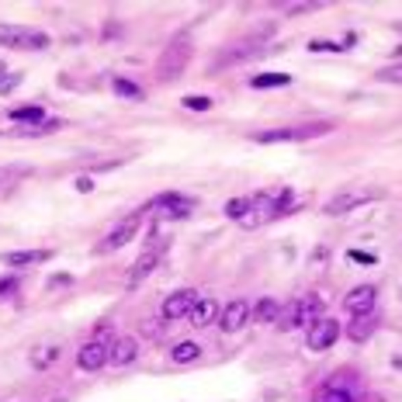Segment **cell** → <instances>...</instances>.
Here are the masks:
<instances>
[{
    "label": "cell",
    "instance_id": "6da1fadb",
    "mask_svg": "<svg viewBox=\"0 0 402 402\" xmlns=\"http://www.w3.org/2000/svg\"><path fill=\"white\" fill-rule=\"evenodd\" d=\"M323 312H326V305L319 295H302L277 316V329H312L319 319H326Z\"/></svg>",
    "mask_w": 402,
    "mask_h": 402
},
{
    "label": "cell",
    "instance_id": "7a4b0ae2",
    "mask_svg": "<svg viewBox=\"0 0 402 402\" xmlns=\"http://www.w3.org/2000/svg\"><path fill=\"white\" fill-rule=\"evenodd\" d=\"M0 45L8 49H25V52H38L49 49L52 38L38 28H25V25H0Z\"/></svg>",
    "mask_w": 402,
    "mask_h": 402
},
{
    "label": "cell",
    "instance_id": "3957f363",
    "mask_svg": "<svg viewBox=\"0 0 402 402\" xmlns=\"http://www.w3.org/2000/svg\"><path fill=\"white\" fill-rule=\"evenodd\" d=\"M188 60H191V38H188V35H177L174 42L166 45L163 60H160V77H163V80L177 77V73L188 66Z\"/></svg>",
    "mask_w": 402,
    "mask_h": 402
},
{
    "label": "cell",
    "instance_id": "277c9868",
    "mask_svg": "<svg viewBox=\"0 0 402 402\" xmlns=\"http://www.w3.org/2000/svg\"><path fill=\"white\" fill-rule=\"evenodd\" d=\"M326 125H302V129H267V132H253L250 139L253 142H302V139H312V136H323Z\"/></svg>",
    "mask_w": 402,
    "mask_h": 402
},
{
    "label": "cell",
    "instance_id": "5b68a950",
    "mask_svg": "<svg viewBox=\"0 0 402 402\" xmlns=\"http://www.w3.org/2000/svg\"><path fill=\"white\" fill-rule=\"evenodd\" d=\"M277 215H281V212H277V194H253L247 215L240 218V225H243V229H257L264 218H277Z\"/></svg>",
    "mask_w": 402,
    "mask_h": 402
},
{
    "label": "cell",
    "instance_id": "8992f818",
    "mask_svg": "<svg viewBox=\"0 0 402 402\" xmlns=\"http://www.w3.org/2000/svg\"><path fill=\"white\" fill-rule=\"evenodd\" d=\"M378 198V191H340L336 198H329L326 205H323V212L326 215H347V212H354L357 205H368V201H375Z\"/></svg>",
    "mask_w": 402,
    "mask_h": 402
},
{
    "label": "cell",
    "instance_id": "52a82bcc",
    "mask_svg": "<svg viewBox=\"0 0 402 402\" xmlns=\"http://www.w3.org/2000/svg\"><path fill=\"white\" fill-rule=\"evenodd\" d=\"M198 302H201V295L194 288H181V292H174L163 302V319H188Z\"/></svg>",
    "mask_w": 402,
    "mask_h": 402
},
{
    "label": "cell",
    "instance_id": "ba28073f",
    "mask_svg": "<svg viewBox=\"0 0 402 402\" xmlns=\"http://www.w3.org/2000/svg\"><path fill=\"white\" fill-rule=\"evenodd\" d=\"M108 361H111V347H108V340H104V336H97V340L84 343L80 354H77V364H80L84 371H97V368H104Z\"/></svg>",
    "mask_w": 402,
    "mask_h": 402
},
{
    "label": "cell",
    "instance_id": "9c48e42d",
    "mask_svg": "<svg viewBox=\"0 0 402 402\" xmlns=\"http://www.w3.org/2000/svg\"><path fill=\"white\" fill-rule=\"evenodd\" d=\"M336 336H340V323L336 319H319L312 329H309V336H305V343H309V351H329L333 347V343H336Z\"/></svg>",
    "mask_w": 402,
    "mask_h": 402
},
{
    "label": "cell",
    "instance_id": "30bf717a",
    "mask_svg": "<svg viewBox=\"0 0 402 402\" xmlns=\"http://www.w3.org/2000/svg\"><path fill=\"white\" fill-rule=\"evenodd\" d=\"M375 299H378L375 284H357L354 292H347L343 305H347V312H354V316H368V312H375Z\"/></svg>",
    "mask_w": 402,
    "mask_h": 402
},
{
    "label": "cell",
    "instance_id": "8fae6325",
    "mask_svg": "<svg viewBox=\"0 0 402 402\" xmlns=\"http://www.w3.org/2000/svg\"><path fill=\"white\" fill-rule=\"evenodd\" d=\"M250 312H253V309H250L243 299H236V302H229V305L222 309V316H218V326H222L225 333H236V329H243V326H247Z\"/></svg>",
    "mask_w": 402,
    "mask_h": 402
},
{
    "label": "cell",
    "instance_id": "7c38bea8",
    "mask_svg": "<svg viewBox=\"0 0 402 402\" xmlns=\"http://www.w3.org/2000/svg\"><path fill=\"white\" fill-rule=\"evenodd\" d=\"M136 229H139V215H129L118 229H111V233H108V240L101 243V250L104 253H111V250H118V247H125L132 236H136Z\"/></svg>",
    "mask_w": 402,
    "mask_h": 402
},
{
    "label": "cell",
    "instance_id": "4fadbf2b",
    "mask_svg": "<svg viewBox=\"0 0 402 402\" xmlns=\"http://www.w3.org/2000/svg\"><path fill=\"white\" fill-rule=\"evenodd\" d=\"M153 208L170 212L174 218H188V215L194 212V198H184V194H160V198L153 201Z\"/></svg>",
    "mask_w": 402,
    "mask_h": 402
},
{
    "label": "cell",
    "instance_id": "5bb4252c",
    "mask_svg": "<svg viewBox=\"0 0 402 402\" xmlns=\"http://www.w3.org/2000/svg\"><path fill=\"white\" fill-rule=\"evenodd\" d=\"M49 257H52L49 250H11V253H4L0 260H4V267H14V271H21V267L42 264V260H49Z\"/></svg>",
    "mask_w": 402,
    "mask_h": 402
},
{
    "label": "cell",
    "instance_id": "9a60e30c",
    "mask_svg": "<svg viewBox=\"0 0 402 402\" xmlns=\"http://www.w3.org/2000/svg\"><path fill=\"white\" fill-rule=\"evenodd\" d=\"M136 354H139V343H136V336H118L111 343V361L108 364H132L136 361Z\"/></svg>",
    "mask_w": 402,
    "mask_h": 402
},
{
    "label": "cell",
    "instance_id": "2e32d148",
    "mask_svg": "<svg viewBox=\"0 0 402 402\" xmlns=\"http://www.w3.org/2000/svg\"><path fill=\"white\" fill-rule=\"evenodd\" d=\"M160 253H163V247H153V250H146L139 260H136V267H132V277H129V284H139L156 264H160Z\"/></svg>",
    "mask_w": 402,
    "mask_h": 402
},
{
    "label": "cell",
    "instance_id": "e0dca14e",
    "mask_svg": "<svg viewBox=\"0 0 402 402\" xmlns=\"http://www.w3.org/2000/svg\"><path fill=\"white\" fill-rule=\"evenodd\" d=\"M218 316H222V312H218V305H215L212 299H201V302L194 305V312H191L188 319H191V326H198V329H205V326H208L212 319H218Z\"/></svg>",
    "mask_w": 402,
    "mask_h": 402
},
{
    "label": "cell",
    "instance_id": "ac0fdd59",
    "mask_svg": "<svg viewBox=\"0 0 402 402\" xmlns=\"http://www.w3.org/2000/svg\"><path fill=\"white\" fill-rule=\"evenodd\" d=\"M371 333H375V312H368V316H354V323L347 326V336H351V340H357V343H361V340H368Z\"/></svg>",
    "mask_w": 402,
    "mask_h": 402
},
{
    "label": "cell",
    "instance_id": "d6986e66",
    "mask_svg": "<svg viewBox=\"0 0 402 402\" xmlns=\"http://www.w3.org/2000/svg\"><path fill=\"white\" fill-rule=\"evenodd\" d=\"M250 316H253L260 326H267V323H277V316H281V305H277L274 299H260V302H257V309H253Z\"/></svg>",
    "mask_w": 402,
    "mask_h": 402
},
{
    "label": "cell",
    "instance_id": "ffe728a7",
    "mask_svg": "<svg viewBox=\"0 0 402 402\" xmlns=\"http://www.w3.org/2000/svg\"><path fill=\"white\" fill-rule=\"evenodd\" d=\"M319 402H354V395L347 392V385H340V378H333V381L319 392Z\"/></svg>",
    "mask_w": 402,
    "mask_h": 402
},
{
    "label": "cell",
    "instance_id": "44dd1931",
    "mask_svg": "<svg viewBox=\"0 0 402 402\" xmlns=\"http://www.w3.org/2000/svg\"><path fill=\"white\" fill-rule=\"evenodd\" d=\"M198 354H201V347L198 343H177L174 351H170V357H174V364H191V361H198Z\"/></svg>",
    "mask_w": 402,
    "mask_h": 402
},
{
    "label": "cell",
    "instance_id": "7402d4cb",
    "mask_svg": "<svg viewBox=\"0 0 402 402\" xmlns=\"http://www.w3.org/2000/svg\"><path fill=\"white\" fill-rule=\"evenodd\" d=\"M288 84H292L288 73H260V77L250 80V87H257V90H264V87H288Z\"/></svg>",
    "mask_w": 402,
    "mask_h": 402
},
{
    "label": "cell",
    "instance_id": "603a6c76",
    "mask_svg": "<svg viewBox=\"0 0 402 402\" xmlns=\"http://www.w3.org/2000/svg\"><path fill=\"white\" fill-rule=\"evenodd\" d=\"M11 118H14V122H42V118H45V111H42V104H32V108H18V111H11Z\"/></svg>",
    "mask_w": 402,
    "mask_h": 402
},
{
    "label": "cell",
    "instance_id": "cb8c5ba5",
    "mask_svg": "<svg viewBox=\"0 0 402 402\" xmlns=\"http://www.w3.org/2000/svg\"><path fill=\"white\" fill-rule=\"evenodd\" d=\"M55 357H60V347L52 343V347H38V351L32 354V364H35V368H49Z\"/></svg>",
    "mask_w": 402,
    "mask_h": 402
},
{
    "label": "cell",
    "instance_id": "d4e9b609",
    "mask_svg": "<svg viewBox=\"0 0 402 402\" xmlns=\"http://www.w3.org/2000/svg\"><path fill=\"white\" fill-rule=\"evenodd\" d=\"M247 208H250V198H233V201H229V205H225V215L240 222V218L247 215Z\"/></svg>",
    "mask_w": 402,
    "mask_h": 402
},
{
    "label": "cell",
    "instance_id": "484cf974",
    "mask_svg": "<svg viewBox=\"0 0 402 402\" xmlns=\"http://www.w3.org/2000/svg\"><path fill=\"white\" fill-rule=\"evenodd\" d=\"M375 77H378L381 84H402V63H399V66H385V70H378Z\"/></svg>",
    "mask_w": 402,
    "mask_h": 402
},
{
    "label": "cell",
    "instance_id": "4316f807",
    "mask_svg": "<svg viewBox=\"0 0 402 402\" xmlns=\"http://www.w3.org/2000/svg\"><path fill=\"white\" fill-rule=\"evenodd\" d=\"M181 104H184V108H191V111H212V104H215V101H212V97H184Z\"/></svg>",
    "mask_w": 402,
    "mask_h": 402
},
{
    "label": "cell",
    "instance_id": "83f0119b",
    "mask_svg": "<svg viewBox=\"0 0 402 402\" xmlns=\"http://www.w3.org/2000/svg\"><path fill=\"white\" fill-rule=\"evenodd\" d=\"M18 277H4V281H0V299H8V295H14L18 292Z\"/></svg>",
    "mask_w": 402,
    "mask_h": 402
},
{
    "label": "cell",
    "instance_id": "f1b7e54d",
    "mask_svg": "<svg viewBox=\"0 0 402 402\" xmlns=\"http://www.w3.org/2000/svg\"><path fill=\"white\" fill-rule=\"evenodd\" d=\"M18 84H21V77H18V73H8L4 80H0V94H11Z\"/></svg>",
    "mask_w": 402,
    "mask_h": 402
},
{
    "label": "cell",
    "instance_id": "f546056e",
    "mask_svg": "<svg viewBox=\"0 0 402 402\" xmlns=\"http://www.w3.org/2000/svg\"><path fill=\"white\" fill-rule=\"evenodd\" d=\"M114 90H118V94H129V97H139V87H136V84H125V80H114Z\"/></svg>",
    "mask_w": 402,
    "mask_h": 402
},
{
    "label": "cell",
    "instance_id": "4dcf8cb0",
    "mask_svg": "<svg viewBox=\"0 0 402 402\" xmlns=\"http://www.w3.org/2000/svg\"><path fill=\"white\" fill-rule=\"evenodd\" d=\"M309 49L312 52H340V45H333V42H309Z\"/></svg>",
    "mask_w": 402,
    "mask_h": 402
},
{
    "label": "cell",
    "instance_id": "1f68e13d",
    "mask_svg": "<svg viewBox=\"0 0 402 402\" xmlns=\"http://www.w3.org/2000/svg\"><path fill=\"white\" fill-rule=\"evenodd\" d=\"M319 4H284V11L288 14H302V11H316Z\"/></svg>",
    "mask_w": 402,
    "mask_h": 402
},
{
    "label": "cell",
    "instance_id": "d6a6232c",
    "mask_svg": "<svg viewBox=\"0 0 402 402\" xmlns=\"http://www.w3.org/2000/svg\"><path fill=\"white\" fill-rule=\"evenodd\" d=\"M351 260H357V264H375L371 253H351Z\"/></svg>",
    "mask_w": 402,
    "mask_h": 402
},
{
    "label": "cell",
    "instance_id": "836d02e7",
    "mask_svg": "<svg viewBox=\"0 0 402 402\" xmlns=\"http://www.w3.org/2000/svg\"><path fill=\"white\" fill-rule=\"evenodd\" d=\"M399 32H402V21H399Z\"/></svg>",
    "mask_w": 402,
    "mask_h": 402
}]
</instances>
